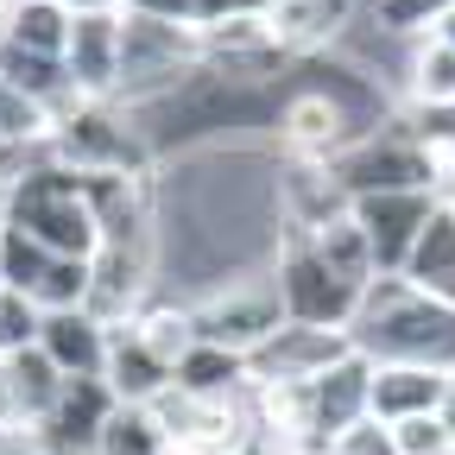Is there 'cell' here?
Wrapping results in <instances>:
<instances>
[{
  "label": "cell",
  "mask_w": 455,
  "mask_h": 455,
  "mask_svg": "<svg viewBox=\"0 0 455 455\" xmlns=\"http://www.w3.org/2000/svg\"><path fill=\"white\" fill-rule=\"evenodd\" d=\"M266 20H272L278 44H323L348 20V0H266Z\"/></svg>",
  "instance_id": "7c38bea8"
},
{
  "label": "cell",
  "mask_w": 455,
  "mask_h": 455,
  "mask_svg": "<svg viewBox=\"0 0 455 455\" xmlns=\"http://www.w3.org/2000/svg\"><path fill=\"white\" fill-rule=\"evenodd\" d=\"M190 323H196V341H209V348L259 355L284 329V298H278V284H228L221 298L190 310Z\"/></svg>",
  "instance_id": "3957f363"
},
{
  "label": "cell",
  "mask_w": 455,
  "mask_h": 455,
  "mask_svg": "<svg viewBox=\"0 0 455 455\" xmlns=\"http://www.w3.org/2000/svg\"><path fill=\"white\" fill-rule=\"evenodd\" d=\"M38 348L57 361L64 379H101V367H108V329L89 310H44Z\"/></svg>",
  "instance_id": "52a82bcc"
},
{
  "label": "cell",
  "mask_w": 455,
  "mask_h": 455,
  "mask_svg": "<svg viewBox=\"0 0 455 455\" xmlns=\"http://www.w3.org/2000/svg\"><path fill=\"white\" fill-rule=\"evenodd\" d=\"M405 76H411V101H455V44L418 32L405 51Z\"/></svg>",
  "instance_id": "4fadbf2b"
},
{
  "label": "cell",
  "mask_w": 455,
  "mask_h": 455,
  "mask_svg": "<svg viewBox=\"0 0 455 455\" xmlns=\"http://www.w3.org/2000/svg\"><path fill=\"white\" fill-rule=\"evenodd\" d=\"M361 127L348 121V108H341L335 95H298L291 108H284V146L304 152V158H329L341 152Z\"/></svg>",
  "instance_id": "30bf717a"
},
{
  "label": "cell",
  "mask_w": 455,
  "mask_h": 455,
  "mask_svg": "<svg viewBox=\"0 0 455 455\" xmlns=\"http://www.w3.org/2000/svg\"><path fill=\"white\" fill-rule=\"evenodd\" d=\"M430 209H436L430 190H379V203H373V196L355 203V221L367 228L379 272H398V266H405V253H411V241H418V228H424Z\"/></svg>",
  "instance_id": "277c9868"
},
{
  "label": "cell",
  "mask_w": 455,
  "mask_h": 455,
  "mask_svg": "<svg viewBox=\"0 0 455 455\" xmlns=\"http://www.w3.org/2000/svg\"><path fill=\"white\" fill-rule=\"evenodd\" d=\"M70 26L76 13L64 7V0H13V13H7V44L32 51V57H57L64 64V44H70Z\"/></svg>",
  "instance_id": "8fae6325"
},
{
  "label": "cell",
  "mask_w": 455,
  "mask_h": 455,
  "mask_svg": "<svg viewBox=\"0 0 455 455\" xmlns=\"http://www.w3.org/2000/svg\"><path fill=\"white\" fill-rule=\"evenodd\" d=\"M455 373L443 367H418V361H373V379H367V418L379 424H398V418H424L443 405Z\"/></svg>",
  "instance_id": "5b68a950"
},
{
  "label": "cell",
  "mask_w": 455,
  "mask_h": 455,
  "mask_svg": "<svg viewBox=\"0 0 455 455\" xmlns=\"http://www.w3.org/2000/svg\"><path fill=\"white\" fill-rule=\"evenodd\" d=\"M133 335H140V348H146L158 367H171V373H178V361L196 348V323H190V310H146V316L133 323Z\"/></svg>",
  "instance_id": "5bb4252c"
},
{
  "label": "cell",
  "mask_w": 455,
  "mask_h": 455,
  "mask_svg": "<svg viewBox=\"0 0 455 455\" xmlns=\"http://www.w3.org/2000/svg\"><path fill=\"white\" fill-rule=\"evenodd\" d=\"M430 32H436V38H449V44H455V7H449V13H443V20H436V26H430Z\"/></svg>",
  "instance_id": "44dd1931"
},
{
  "label": "cell",
  "mask_w": 455,
  "mask_h": 455,
  "mask_svg": "<svg viewBox=\"0 0 455 455\" xmlns=\"http://www.w3.org/2000/svg\"><path fill=\"white\" fill-rule=\"evenodd\" d=\"M386 430H392V449H398V455H455V436L443 430L436 411H424V418H398V424H386Z\"/></svg>",
  "instance_id": "2e32d148"
},
{
  "label": "cell",
  "mask_w": 455,
  "mask_h": 455,
  "mask_svg": "<svg viewBox=\"0 0 455 455\" xmlns=\"http://www.w3.org/2000/svg\"><path fill=\"white\" fill-rule=\"evenodd\" d=\"M335 449H348V455H398L392 449V430L379 424V418H361V424H348L335 436Z\"/></svg>",
  "instance_id": "e0dca14e"
},
{
  "label": "cell",
  "mask_w": 455,
  "mask_h": 455,
  "mask_svg": "<svg viewBox=\"0 0 455 455\" xmlns=\"http://www.w3.org/2000/svg\"><path fill=\"white\" fill-rule=\"evenodd\" d=\"M405 272L424 298H436V304H449L455 310V209H430L424 215V228H418V241H411V253H405Z\"/></svg>",
  "instance_id": "9c48e42d"
},
{
  "label": "cell",
  "mask_w": 455,
  "mask_h": 455,
  "mask_svg": "<svg viewBox=\"0 0 455 455\" xmlns=\"http://www.w3.org/2000/svg\"><path fill=\"white\" fill-rule=\"evenodd\" d=\"M114 405H121V398L108 392V379H64V392H57L44 430L64 443V449H76V455H95V449H101V430H108V418H114Z\"/></svg>",
  "instance_id": "ba28073f"
},
{
  "label": "cell",
  "mask_w": 455,
  "mask_h": 455,
  "mask_svg": "<svg viewBox=\"0 0 455 455\" xmlns=\"http://www.w3.org/2000/svg\"><path fill=\"white\" fill-rule=\"evenodd\" d=\"M348 341L367 361H418L455 373V310L424 298L405 272H379V284L361 291L348 316Z\"/></svg>",
  "instance_id": "6da1fadb"
},
{
  "label": "cell",
  "mask_w": 455,
  "mask_h": 455,
  "mask_svg": "<svg viewBox=\"0 0 455 455\" xmlns=\"http://www.w3.org/2000/svg\"><path fill=\"white\" fill-rule=\"evenodd\" d=\"M310 455H348V449H335V443H323V449H310Z\"/></svg>",
  "instance_id": "7402d4cb"
},
{
  "label": "cell",
  "mask_w": 455,
  "mask_h": 455,
  "mask_svg": "<svg viewBox=\"0 0 455 455\" xmlns=\"http://www.w3.org/2000/svg\"><path fill=\"white\" fill-rule=\"evenodd\" d=\"M64 7H70V13H127L133 0H64Z\"/></svg>",
  "instance_id": "d6986e66"
},
{
  "label": "cell",
  "mask_w": 455,
  "mask_h": 455,
  "mask_svg": "<svg viewBox=\"0 0 455 455\" xmlns=\"http://www.w3.org/2000/svg\"><path fill=\"white\" fill-rule=\"evenodd\" d=\"M146 411L158 424L164 455H235L253 443V418L241 411L235 392H190L171 379Z\"/></svg>",
  "instance_id": "7a4b0ae2"
},
{
  "label": "cell",
  "mask_w": 455,
  "mask_h": 455,
  "mask_svg": "<svg viewBox=\"0 0 455 455\" xmlns=\"http://www.w3.org/2000/svg\"><path fill=\"white\" fill-rule=\"evenodd\" d=\"M38 323H44V310H38L26 291L0 284V361L20 355V348H32V341H38Z\"/></svg>",
  "instance_id": "9a60e30c"
},
{
  "label": "cell",
  "mask_w": 455,
  "mask_h": 455,
  "mask_svg": "<svg viewBox=\"0 0 455 455\" xmlns=\"http://www.w3.org/2000/svg\"><path fill=\"white\" fill-rule=\"evenodd\" d=\"M436 418H443V430L455 436V379H449V392H443V405H436Z\"/></svg>",
  "instance_id": "ffe728a7"
},
{
  "label": "cell",
  "mask_w": 455,
  "mask_h": 455,
  "mask_svg": "<svg viewBox=\"0 0 455 455\" xmlns=\"http://www.w3.org/2000/svg\"><path fill=\"white\" fill-rule=\"evenodd\" d=\"M64 76L76 95H101L121 83V13H76L64 44Z\"/></svg>",
  "instance_id": "8992f818"
},
{
  "label": "cell",
  "mask_w": 455,
  "mask_h": 455,
  "mask_svg": "<svg viewBox=\"0 0 455 455\" xmlns=\"http://www.w3.org/2000/svg\"><path fill=\"white\" fill-rule=\"evenodd\" d=\"M436 164V184H430V196L443 203V209H455V152H443V158H430Z\"/></svg>",
  "instance_id": "ac0fdd59"
}]
</instances>
